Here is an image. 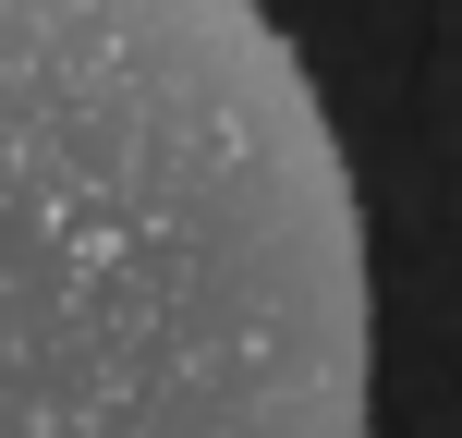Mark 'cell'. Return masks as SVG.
I'll use <instances>...</instances> for the list:
<instances>
[{
  "instance_id": "obj_1",
  "label": "cell",
  "mask_w": 462,
  "mask_h": 438,
  "mask_svg": "<svg viewBox=\"0 0 462 438\" xmlns=\"http://www.w3.org/2000/svg\"><path fill=\"white\" fill-rule=\"evenodd\" d=\"M365 208L268 0H0V438H377Z\"/></svg>"
}]
</instances>
